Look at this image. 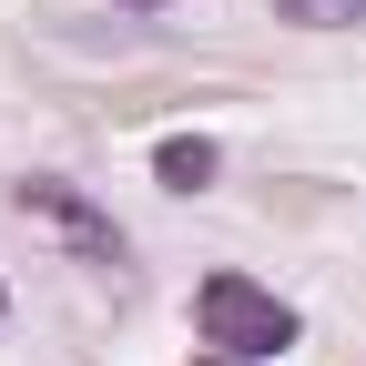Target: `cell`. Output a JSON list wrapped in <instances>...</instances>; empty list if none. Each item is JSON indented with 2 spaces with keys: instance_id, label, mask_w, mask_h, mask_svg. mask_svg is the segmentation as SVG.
I'll list each match as a JSON object with an SVG mask.
<instances>
[{
  "instance_id": "obj_1",
  "label": "cell",
  "mask_w": 366,
  "mask_h": 366,
  "mask_svg": "<svg viewBox=\"0 0 366 366\" xmlns=\"http://www.w3.org/2000/svg\"><path fill=\"white\" fill-rule=\"evenodd\" d=\"M194 326H204V346L214 356H285L295 346V305L285 295H264L254 274H204V295H194Z\"/></svg>"
},
{
  "instance_id": "obj_2",
  "label": "cell",
  "mask_w": 366,
  "mask_h": 366,
  "mask_svg": "<svg viewBox=\"0 0 366 366\" xmlns=\"http://www.w3.org/2000/svg\"><path fill=\"white\" fill-rule=\"evenodd\" d=\"M21 224H41V234H61L81 264H122V224L102 214V204H92V194H71V183H51V173H31L21 183Z\"/></svg>"
},
{
  "instance_id": "obj_3",
  "label": "cell",
  "mask_w": 366,
  "mask_h": 366,
  "mask_svg": "<svg viewBox=\"0 0 366 366\" xmlns=\"http://www.w3.org/2000/svg\"><path fill=\"white\" fill-rule=\"evenodd\" d=\"M153 173H163V183H173V194H204V183H214V173H224V153H214V143H204V132H173V143H163V153H153Z\"/></svg>"
},
{
  "instance_id": "obj_4",
  "label": "cell",
  "mask_w": 366,
  "mask_h": 366,
  "mask_svg": "<svg viewBox=\"0 0 366 366\" xmlns=\"http://www.w3.org/2000/svg\"><path fill=\"white\" fill-rule=\"evenodd\" d=\"M274 21H295V31H356L366 0H274Z\"/></svg>"
},
{
  "instance_id": "obj_5",
  "label": "cell",
  "mask_w": 366,
  "mask_h": 366,
  "mask_svg": "<svg viewBox=\"0 0 366 366\" xmlns=\"http://www.w3.org/2000/svg\"><path fill=\"white\" fill-rule=\"evenodd\" d=\"M122 11H163V0H122Z\"/></svg>"
},
{
  "instance_id": "obj_6",
  "label": "cell",
  "mask_w": 366,
  "mask_h": 366,
  "mask_svg": "<svg viewBox=\"0 0 366 366\" xmlns=\"http://www.w3.org/2000/svg\"><path fill=\"white\" fill-rule=\"evenodd\" d=\"M204 366H234V356H204Z\"/></svg>"
},
{
  "instance_id": "obj_7",
  "label": "cell",
  "mask_w": 366,
  "mask_h": 366,
  "mask_svg": "<svg viewBox=\"0 0 366 366\" xmlns=\"http://www.w3.org/2000/svg\"><path fill=\"white\" fill-rule=\"evenodd\" d=\"M0 305H11V295H0Z\"/></svg>"
}]
</instances>
